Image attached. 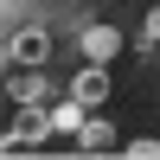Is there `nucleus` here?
<instances>
[{
    "instance_id": "obj_1",
    "label": "nucleus",
    "mask_w": 160,
    "mask_h": 160,
    "mask_svg": "<svg viewBox=\"0 0 160 160\" xmlns=\"http://www.w3.org/2000/svg\"><path fill=\"white\" fill-rule=\"evenodd\" d=\"M45 135H58V128H51V109H38V102H13V128H7V141H0V148H38V141Z\"/></svg>"
},
{
    "instance_id": "obj_2",
    "label": "nucleus",
    "mask_w": 160,
    "mask_h": 160,
    "mask_svg": "<svg viewBox=\"0 0 160 160\" xmlns=\"http://www.w3.org/2000/svg\"><path fill=\"white\" fill-rule=\"evenodd\" d=\"M45 58H51V32L45 26H19L7 38V71H38Z\"/></svg>"
},
{
    "instance_id": "obj_3",
    "label": "nucleus",
    "mask_w": 160,
    "mask_h": 160,
    "mask_svg": "<svg viewBox=\"0 0 160 160\" xmlns=\"http://www.w3.org/2000/svg\"><path fill=\"white\" fill-rule=\"evenodd\" d=\"M7 96H13V102H38V109H51V102H58V96H64V90H58V83H51V77H45V71H19V77H13V71H7Z\"/></svg>"
},
{
    "instance_id": "obj_4",
    "label": "nucleus",
    "mask_w": 160,
    "mask_h": 160,
    "mask_svg": "<svg viewBox=\"0 0 160 160\" xmlns=\"http://www.w3.org/2000/svg\"><path fill=\"white\" fill-rule=\"evenodd\" d=\"M71 96L90 102V109H96V102H109V71H102V64H83V71L71 77Z\"/></svg>"
},
{
    "instance_id": "obj_5",
    "label": "nucleus",
    "mask_w": 160,
    "mask_h": 160,
    "mask_svg": "<svg viewBox=\"0 0 160 160\" xmlns=\"http://www.w3.org/2000/svg\"><path fill=\"white\" fill-rule=\"evenodd\" d=\"M115 51H122V32L115 26H83V58L90 64H109Z\"/></svg>"
},
{
    "instance_id": "obj_6",
    "label": "nucleus",
    "mask_w": 160,
    "mask_h": 160,
    "mask_svg": "<svg viewBox=\"0 0 160 160\" xmlns=\"http://www.w3.org/2000/svg\"><path fill=\"white\" fill-rule=\"evenodd\" d=\"M83 109H90V102H77V96H71V90H64V96H58V102H51V128H58V135H77V128H83V122H90V115H83Z\"/></svg>"
},
{
    "instance_id": "obj_7",
    "label": "nucleus",
    "mask_w": 160,
    "mask_h": 160,
    "mask_svg": "<svg viewBox=\"0 0 160 160\" xmlns=\"http://www.w3.org/2000/svg\"><path fill=\"white\" fill-rule=\"evenodd\" d=\"M77 148H83V154H109V148H115V128L102 122V115H90V122L77 128Z\"/></svg>"
},
{
    "instance_id": "obj_8",
    "label": "nucleus",
    "mask_w": 160,
    "mask_h": 160,
    "mask_svg": "<svg viewBox=\"0 0 160 160\" xmlns=\"http://www.w3.org/2000/svg\"><path fill=\"white\" fill-rule=\"evenodd\" d=\"M128 160H160V141H148V135L128 141Z\"/></svg>"
},
{
    "instance_id": "obj_9",
    "label": "nucleus",
    "mask_w": 160,
    "mask_h": 160,
    "mask_svg": "<svg viewBox=\"0 0 160 160\" xmlns=\"http://www.w3.org/2000/svg\"><path fill=\"white\" fill-rule=\"evenodd\" d=\"M141 45H148V51L160 45V7H148V26H141Z\"/></svg>"
},
{
    "instance_id": "obj_10",
    "label": "nucleus",
    "mask_w": 160,
    "mask_h": 160,
    "mask_svg": "<svg viewBox=\"0 0 160 160\" xmlns=\"http://www.w3.org/2000/svg\"><path fill=\"white\" fill-rule=\"evenodd\" d=\"M0 7H7V26H13V19H26V13H38V0H0Z\"/></svg>"
}]
</instances>
